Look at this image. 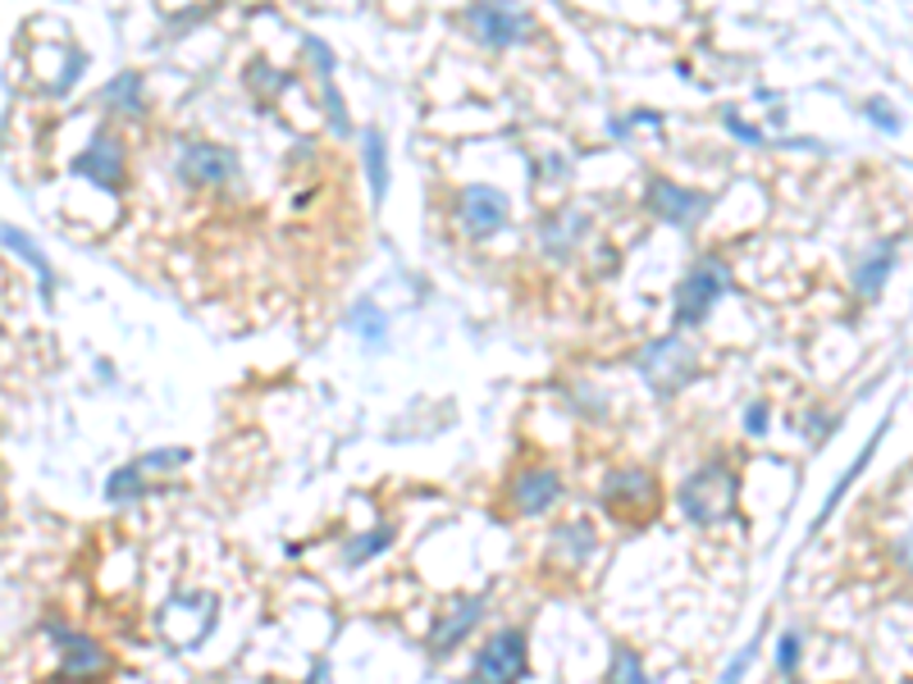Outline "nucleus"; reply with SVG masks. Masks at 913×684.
<instances>
[{
	"mask_svg": "<svg viewBox=\"0 0 913 684\" xmlns=\"http://www.w3.org/2000/svg\"><path fill=\"white\" fill-rule=\"evenodd\" d=\"M585 228H589V215H585V210H562V215H553L548 224H540V242H544V251H548L553 260H562L571 247L585 238Z\"/></svg>",
	"mask_w": 913,
	"mask_h": 684,
	"instance_id": "obj_17",
	"label": "nucleus"
},
{
	"mask_svg": "<svg viewBox=\"0 0 913 684\" xmlns=\"http://www.w3.org/2000/svg\"><path fill=\"white\" fill-rule=\"evenodd\" d=\"M603 507H613V511H622L626 520H635V511H639V498L644 502H654V479L644 475V470H617L613 479L603 484Z\"/></svg>",
	"mask_w": 913,
	"mask_h": 684,
	"instance_id": "obj_15",
	"label": "nucleus"
},
{
	"mask_svg": "<svg viewBox=\"0 0 913 684\" xmlns=\"http://www.w3.org/2000/svg\"><path fill=\"white\" fill-rule=\"evenodd\" d=\"M731 288V270H727V260H717V256H704L695 260L690 270H685V279L676 283V297H671V320L680 329H690V324H704L712 315V307L721 297H727Z\"/></svg>",
	"mask_w": 913,
	"mask_h": 684,
	"instance_id": "obj_2",
	"label": "nucleus"
},
{
	"mask_svg": "<svg viewBox=\"0 0 913 684\" xmlns=\"http://www.w3.org/2000/svg\"><path fill=\"white\" fill-rule=\"evenodd\" d=\"M348 329L361 333L366 348H379V342H384V333H389V315L379 311L370 297H361V301H352V311H348Z\"/></svg>",
	"mask_w": 913,
	"mask_h": 684,
	"instance_id": "obj_23",
	"label": "nucleus"
},
{
	"mask_svg": "<svg viewBox=\"0 0 913 684\" xmlns=\"http://www.w3.org/2000/svg\"><path fill=\"white\" fill-rule=\"evenodd\" d=\"M736 493H740V484H736L727 462H704L676 488V502L690 525H721L736 516Z\"/></svg>",
	"mask_w": 913,
	"mask_h": 684,
	"instance_id": "obj_1",
	"label": "nucleus"
},
{
	"mask_svg": "<svg viewBox=\"0 0 913 684\" xmlns=\"http://www.w3.org/2000/svg\"><path fill=\"white\" fill-rule=\"evenodd\" d=\"M247 73H252V87H260V92H270V87H275V92H284V79H279V73H275L270 64H265V60H256Z\"/></svg>",
	"mask_w": 913,
	"mask_h": 684,
	"instance_id": "obj_33",
	"label": "nucleus"
},
{
	"mask_svg": "<svg viewBox=\"0 0 913 684\" xmlns=\"http://www.w3.org/2000/svg\"><path fill=\"white\" fill-rule=\"evenodd\" d=\"M745 429H749L753 438H763V434H768V406H763V402H753V406L745 411Z\"/></svg>",
	"mask_w": 913,
	"mask_h": 684,
	"instance_id": "obj_34",
	"label": "nucleus"
},
{
	"mask_svg": "<svg viewBox=\"0 0 913 684\" xmlns=\"http://www.w3.org/2000/svg\"><path fill=\"white\" fill-rule=\"evenodd\" d=\"M42 634L60 649V671H55L60 680H69V684H88V680L110 675V653L101 649V643H96L92 634L69 630L64 621H47Z\"/></svg>",
	"mask_w": 913,
	"mask_h": 684,
	"instance_id": "obj_5",
	"label": "nucleus"
},
{
	"mask_svg": "<svg viewBox=\"0 0 913 684\" xmlns=\"http://www.w3.org/2000/svg\"><path fill=\"white\" fill-rule=\"evenodd\" d=\"M882 434H886V425H878V434H872V438H868V447L859 452V462H850V470H845L841 479H835V488L827 493V502H822V516L813 520V535H818V529H822V520H827V516H831L835 507H841V498H845V493H850V484H854V479L863 475V466L872 462V452H878V443H882Z\"/></svg>",
	"mask_w": 913,
	"mask_h": 684,
	"instance_id": "obj_22",
	"label": "nucleus"
},
{
	"mask_svg": "<svg viewBox=\"0 0 913 684\" xmlns=\"http://www.w3.org/2000/svg\"><path fill=\"white\" fill-rule=\"evenodd\" d=\"M83 69H88V55L79 51V46H69V60H64V69H60V83L51 87L55 96H69L73 87H79V79H83Z\"/></svg>",
	"mask_w": 913,
	"mask_h": 684,
	"instance_id": "obj_28",
	"label": "nucleus"
},
{
	"mask_svg": "<svg viewBox=\"0 0 913 684\" xmlns=\"http://www.w3.org/2000/svg\"><path fill=\"white\" fill-rule=\"evenodd\" d=\"M146 493V475H142V466L137 462H129V466H120L110 479H105V502H114V507H129V502H137Z\"/></svg>",
	"mask_w": 913,
	"mask_h": 684,
	"instance_id": "obj_24",
	"label": "nucleus"
},
{
	"mask_svg": "<svg viewBox=\"0 0 913 684\" xmlns=\"http://www.w3.org/2000/svg\"><path fill=\"white\" fill-rule=\"evenodd\" d=\"M73 174L88 178L92 187H105V193H120L124 187V146H120V137L96 128L92 142L73 156Z\"/></svg>",
	"mask_w": 913,
	"mask_h": 684,
	"instance_id": "obj_11",
	"label": "nucleus"
},
{
	"mask_svg": "<svg viewBox=\"0 0 913 684\" xmlns=\"http://www.w3.org/2000/svg\"><path fill=\"white\" fill-rule=\"evenodd\" d=\"M101 101L110 110H120V114H142L146 101H142V73L124 69V73H114V79L101 87Z\"/></svg>",
	"mask_w": 913,
	"mask_h": 684,
	"instance_id": "obj_21",
	"label": "nucleus"
},
{
	"mask_svg": "<svg viewBox=\"0 0 913 684\" xmlns=\"http://www.w3.org/2000/svg\"><path fill=\"white\" fill-rule=\"evenodd\" d=\"M0 242H6L23 265H32V274H37V283H42V301H51L55 297V270H51V260H47V251L37 247L28 234H19L14 224H0Z\"/></svg>",
	"mask_w": 913,
	"mask_h": 684,
	"instance_id": "obj_16",
	"label": "nucleus"
},
{
	"mask_svg": "<svg viewBox=\"0 0 913 684\" xmlns=\"http://www.w3.org/2000/svg\"><path fill=\"white\" fill-rule=\"evenodd\" d=\"M562 498V479L548 466H530L512 479V511L516 516H544Z\"/></svg>",
	"mask_w": 913,
	"mask_h": 684,
	"instance_id": "obj_13",
	"label": "nucleus"
},
{
	"mask_svg": "<svg viewBox=\"0 0 913 684\" xmlns=\"http://www.w3.org/2000/svg\"><path fill=\"white\" fill-rule=\"evenodd\" d=\"M644 206H649V215H658V219L671 224V228H695L699 215L712 206V197H708V193H695V187H680V183H671V178H649Z\"/></svg>",
	"mask_w": 913,
	"mask_h": 684,
	"instance_id": "obj_10",
	"label": "nucleus"
},
{
	"mask_svg": "<svg viewBox=\"0 0 913 684\" xmlns=\"http://www.w3.org/2000/svg\"><path fill=\"white\" fill-rule=\"evenodd\" d=\"M215 616H219L215 593H174L161 607V634L174 643L178 653L202 649V643L211 639V630H215Z\"/></svg>",
	"mask_w": 913,
	"mask_h": 684,
	"instance_id": "obj_4",
	"label": "nucleus"
},
{
	"mask_svg": "<svg viewBox=\"0 0 913 684\" xmlns=\"http://www.w3.org/2000/svg\"><path fill=\"white\" fill-rule=\"evenodd\" d=\"M484 607H489V598L484 593H466V598H456L448 612L425 630V649H430V657H452L462 643L471 639V630L484 621Z\"/></svg>",
	"mask_w": 913,
	"mask_h": 684,
	"instance_id": "obj_7",
	"label": "nucleus"
},
{
	"mask_svg": "<svg viewBox=\"0 0 913 684\" xmlns=\"http://www.w3.org/2000/svg\"><path fill=\"white\" fill-rule=\"evenodd\" d=\"M799 649H804V634H799V630H786V634L777 639V671H781V675H790V671L799 666Z\"/></svg>",
	"mask_w": 913,
	"mask_h": 684,
	"instance_id": "obj_30",
	"label": "nucleus"
},
{
	"mask_svg": "<svg viewBox=\"0 0 913 684\" xmlns=\"http://www.w3.org/2000/svg\"><path fill=\"white\" fill-rule=\"evenodd\" d=\"M525 675H530V639L521 625H503L480 643L466 684H521Z\"/></svg>",
	"mask_w": 913,
	"mask_h": 684,
	"instance_id": "obj_3",
	"label": "nucleus"
},
{
	"mask_svg": "<svg viewBox=\"0 0 913 684\" xmlns=\"http://www.w3.org/2000/svg\"><path fill=\"white\" fill-rule=\"evenodd\" d=\"M462 23L493 51L521 46L525 37L535 32V19H530L525 10H516V6H471V10H462Z\"/></svg>",
	"mask_w": 913,
	"mask_h": 684,
	"instance_id": "obj_8",
	"label": "nucleus"
},
{
	"mask_svg": "<svg viewBox=\"0 0 913 684\" xmlns=\"http://www.w3.org/2000/svg\"><path fill=\"white\" fill-rule=\"evenodd\" d=\"M183 462H187V452H183V447H170V452H146V456H137L142 475H151V470H174V466H183Z\"/></svg>",
	"mask_w": 913,
	"mask_h": 684,
	"instance_id": "obj_31",
	"label": "nucleus"
},
{
	"mask_svg": "<svg viewBox=\"0 0 913 684\" xmlns=\"http://www.w3.org/2000/svg\"><path fill=\"white\" fill-rule=\"evenodd\" d=\"M361 160H366V178H370L375 201H384V193H389V146H384V133L379 128H361Z\"/></svg>",
	"mask_w": 913,
	"mask_h": 684,
	"instance_id": "obj_19",
	"label": "nucleus"
},
{
	"mask_svg": "<svg viewBox=\"0 0 913 684\" xmlns=\"http://www.w3.org/2000/svg\"><path fill=\"white\" fill-rule=\"evenodd\" d=\"M456 215H462L471 238H489V234H499V228L507 224L512 201H507V193H499V187L471 183V187H462V197H456Z\"/></svg>",
	"mask_w": 913,
	"mask_h": 684,
	"instance_id": "obj_12",
	"label": "nucleus"
},
{
	"mask_svg": "<svg viewBox=\"0 0 913 684\" xmlns=\"http://www.w3.org/2000/svg\"><path fill=\"white\" fill-rule=\"evenodd\" d=\"M594 552H598V535H594L589 520H566V525L553 529V539H548V557L557 566H566V570L585 566Z\"/></svg>",
	"mask_w": 913,
	"mask_h": 684,
	"instance_id": "obj_14",
	"label": "nucleus"
},
{
	"mask_svg": "<svg viewBox=\"0 0 913 684\" xmlns=\"http://www.w3.org/2000/svg\"><path fill=\"white\" fill-rule=\"evenodd\" d=\"M307 55L316 60V69H320V79H334V64H338V60H334V51H329V46L320 42V37H307Z\"/></svg>",
	"mask_w": 913,
	"mask_h": 684,
	"instance_id": "obj_32",
	"label": "nucleus"
},
{
	"mask_svg": "<svg viewBox=\"0 0 913 684\" xmlns=\"http://www.w3.org/2000/svg\"><path fill=\"white\" fill-rule=\"evenodd\" d=\"M863 114H868V124H878L882 133H900V114H895V105L886 96H868Z\"/></svg>",
	"mask_w": 913,
	"mask_h": 684,
	"instance_id": "obj_27",
	"label": "nucleus"
},
{
	"mask_svg": "<svg viewBox=\"0 0 913 684\" xmlns=\"http://www.w3.org/2000/svg\"><path fill=\"white\" fill-rule=\"evenodd\" d=\"M639 374L649 379V388L658 397H671L699 374V365H695V352L685 348L676 333H667V338H654L649 348L639 352Z\"/></svg>",
	"mask_w": 913,
	"mask_h": 684,
	"instance_id": "obj_6",
	"label": "nucleus"
},
{
	"mask_svg": "<svg viewBox=\"0 0 913 684\" xmlns=\"http://www.w3.org/2000/svg\"><path fill=\"white\" fill-rule=\"evenodd\" d=\"M393 539H398V529H393V525H375V529H366V535H357V539H348V543H342V566H348V570H357V566L375 561V557L384 552V548H389Z\"/></svg>",
	"mask_w": 913,
	"mask_h": 684,
	"instance_id": "obj_20",
	"label": "nucleus"
},
{
	"mask_svg": "<svg viewBox=\"0 0 913 684\" xmlns=\"http://www.w3.org/2000/svg\"><path fill=\"white\" fill-rule=\"evenodd\" d=\"M607 133H613V137H626V133H630V120H613V124H607Z\"/></svg>",
	"mask_w": 913,
	"mask_h": 684,
	"instance_id": "obj_35",
	"label": "nucleus"
},
{
	"mask_svg": "<svg viewBox=\"0 0 913 684\" xmlns=\"http://www.w3.org/2000/svg\"><path fill=\"white\" fill-rule=\"evenodd\" d=\"M721 128H727L736 142H745V146H768V137H763V128H753V124H745L736 110H721Z\"/></svg>",
	"mask_w": 913,
	"mask_h": 684,
	"instance_id": "obj_29",
	"label": "nucleus"
},
{
	"mask_svg": "<svg viewBox=\"0 0 913 684\" xmlns=\"http://www.w3.org/2000/svg\"><path fill=\"white\" fill-rule=\"evenodd\" d=\"M895 270V242H878L872 247L859 265H854V288H859V297H882V288H886V274Z\"/></svg>",
	"mask_w": 913,
	"mask_h": 684,
	"instance_id": "obj_18",
	"label": "nucleus"
},
{
	"mask_svg": "<svg viewBox=\"0 0 913 684\" xmlns=\"http://www.w3.org/2000/svg\"><path fill=\"white\" fill-rule=\"evenodd\" d=\"M320 96H325V110H329V128L338 133V137H348V101H342V92H338V83L334 79H320Z\"/></svg>",
	"mask_w": 913,
	"mask_h": 684,
	"instance_id": "obj_26",
	"label": "nucleus"
},
{
	"mask_svg": "<svg viewBox=\"0 0 913 684\" xmlns=\"http://www.w3.org/2000/svg\"><path fill=\"white\" fill-rule=\"evenodd\" d=\"M603 684H649V671H644V657H639L635 649H626V643H617V649H613V662H607Z\"/></svg>",
	"mask_w": 913,
	"mask_h": 684,
	"instance_id": "obj_25",
	"label": "nucleus"
},
{
	"mask_svg": "<svg viewBox=\"0 0 913 684\" xmlns=\"http://www.w3.org/2000/svg\"><path fill=\"white\" fill-rule=\"evenodd\" d=\"M243 174L238 156L228 146H215V142H187L178 151V178L193 183V187H219V183H234Z\"/></svg>",
	"mask_w": 913,
	"mask_h": 684,
	"instance_id": "obj_9",
	"label": "nucleus"
}]
</instances>
